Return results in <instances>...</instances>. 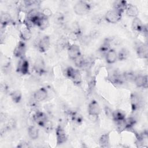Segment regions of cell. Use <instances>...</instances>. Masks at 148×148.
I'll return each mask as SVG.
<instances>
[{
	"mask_svg": "<svg viewBox=\"0 0 148 148\" xmlns=\"http://www.w3.org/2000/svg\"><path fill=\"white\" fill-rule=\"evenodd\" d=\"M50 38L48 35H44L39 39L37 43V48L39 52H46L50 46Z\"/></svg>",
	"mask_w": 148,
	"mask_h": 148,
	"instance_id": "obj_6",
	"label": "cell"
},
{
	"mask_svg": "<svg viewBox=\"0 0 148 148\" xmlns=\"http://www.w3.org/2000/svg\"><path fill=\"white\" fill-rule=\"evenodd\" d=\"M32 119L38 125L42 128L49 121V119L46 114L40 110H36L35 112L32 116Z\"/></svg>",
	"mask_w": 148,
	"mask_h": 148,
	"instance_id": "obj_5",
	"label": "cell"
},
{
	"mask_svg": "<svg viewBox=\"0 0 148 148\" xmlns=\"http://www.w3.org/2000/svg\"><path fill=\"white\" fill-rule=\"evenodd\" d=\"M28 135L30 139L35 140L38 139L39 135V129L35 125H30L28 128Z\"/></svg>",
	"mask_w": 148,
	"mask_h": 148,
	"instance_id": "obj_28",
	"label": "cell"
},
{
	"mask_svg": "<svg viewBox=\"0 0 148 148\" xmlns=\"http://www.w3.org/2000/svg\"><path fill=\"white\" fill-rule=\"evenodd\" d=\"M56 137L57 146L64 144L67 140V135L66 131L60 125H57L56 128Z\"/></svg>",
	"mask_w": 148,
	"mask_h": 148,
	"instance_id": "obj_7",
	"label": "cell"
},
{
	"mask_svg": "<svg viewBox=\"0 0 148 148\" xmlns=\"http://www.w3.org/2000/svg\"><path fill=\"white\" fill-rule=\"evenodd\" d=\"M134 82L136 86L138 88H147L148 86L147 75L138 74L135 76Z\"/></svg>",
	"mask_w": 148,
	"mask_h": 148,
	"instance_id": "obj_12",
	"label": "cell"
},
{
	"mask_svg": "<svg viewBox=\"0 0 148 148\" xmlns=\"http://www.w3.org/2000/svg\"><path fill=\"white\" fill-rule=\"evenodd\" d=\"M145 27V25L143 24L142 20L138 17L133 18L131 24V28L134 32L142 34Z\"/></svg>",
	"mask_w": 148,
	"mask_h": 148,
	"instance_id": "obj_15",
	"label": "cell"
},
{
	"mask_svg": "<svg viewBox=\"0 0 148 148\" xmlns=\"http://www.w3.org/2000/svg\"><path fill=\"white\" fill-rule=\"evenodd\" d=\"M33 69L36 73L42 75L45 71V63L43 59L39 57H38L33 65Z\"/></svg>",
	"mask_w": 148,
	"mask_h": 148,
	"instance_id": "obj_14",
	"label": "cell"
},
{
	"mask_svg": "<svg viewBox=\"0 0 148 148\" xmlns=\"http://www.w3.org/2000/svg\"><path fill=\"white\" fill-rule=\"evenodd\" d=\"M128 2L126 1H116L113 3V9L123 14L125 12Z\"/></svg>",
	"mask_w": 148,
	"mask_h": 148,
	"instance_id": "obj_20",
	"label": "cell"
},
{
	"mask_svg": "<svg viewBox=\"0 0 148 148\" xmlns=\"http://www.w3.org/2000/svg\"><path fill=\"white\" fill-rule=\"evenodd\" d=\"M117 53V60L120 61L126 60L130 56V51L125 47H123L120 49L119 52Z\"/></svg>",
	"mask_w": 148,
	"mask_h": 148,
	"instance_id": "obj_29",
	"label": "cell"
},
{
	"mask_svg": "<svg viewBox=\"0 0 148 148\" xmlns=\"http://www.w3.org/2000/svg\"><path fill=\"white\" fill-rule=\"evenodd\" d=\"M16 72L23 75L29 74V63L25 57L19 59L16 67Z\"/></svg>",
	"mask_w": 148,
	"mask_h": 148,
	"instance_id": "obj_4",
	"label": "cell"
},
{
	"mask_svg": "<svg viewBox=\"0 0 148 148\" xmlns=\"http://www.w3.org/2000/svg\"><path fill=\"white\" fill-rule=\"evenodd\" d=\"M67 53L68 57L73 61L82 54L80 46L76 44H70L67 49Z\"/></svg>",
	"mask_w": 148,
	"mask_h": 148,
	"instance_id": "obj_11",
	"label": "cell"
},
{
	"mask_svg": "<svg viewBox=\"0 0 148 148\" xmlns=\"http://www.w3.org/2000/svg\"><path fill=\"white\" fill-rule=\"evenodd\" d=\"M110 132L102 134L99 138L98 143L99 146L103 148L110 147Z\"/></svg>",
	"mask_w": 148,
	"mask_h": 148,
	"instance_id": "obj_22",
	"label": "cell"
},
{
	"mask_svg": "<svg viewBox=\"0 0 148 148\" xmlns=\"http://www.w3.org/2000/svg\"><path fill=\"white\" fill-rule=\"evenodd\" d=\"M26 45L25 42L23 40H20L16 45L15 48L13 50V55L17 57L20 58L25 57V53H26Z\"/></svg>",
	"mask_w": 148,
	"mask_h": 148,
	"instance_id": "obj_9",
	"label": "cell"
},
{
	"mask_svg": "<svg viewBox=\"0 0 148 148\" xmlns=\"http://www.w3.org/2000/svg\"><path fill=\"white\" fill-rule=\"evenodd\" d=\"M125 118H126L125 114L121 110L118 109V110L113 111L112 119L116 123H119V122H121V121L124 120Z\"/></svg>",
	"mask_w": 148,
	"mask_h": 148,
	"instance_id": "obj_24",
	"label": "cell"
},
{
	"mask_svg": "<svg viewBox=\"0 0 148 148\" xmlns=\"http://www.w3.org/2000/svg\"><path fill=\"white\" fill-rule=\"evenodd\" d=\"M69 43L68 40L65 38H61L57 41L56 43V48L57 50L59 51H61L65 49H68L69 46Z\"/></svg>",
	"mask_w": 148,
	"mask_h": 148,
	"instance_id": "obj_26",
	"label": "cell"
},
{
	"mask_svg": "<svg viewBox=\"0 0 148 148\" xmlns=\"http://www.w3.org/2000/svg\"><path fill=\"white\" fill-rule=\"evenodd\" d=\"M106 62L108 64H113L117 61V53L113 49H110L105 55Z\"/></svg>",
	"mask_w": 148,
	"mask_h": 148,
	"instance_id": "obj_18",
	"label": "cell"
},
{
	"mask_svg": "<svg viewBox=\"0 0 148 148\" xmlns=\"http://www.w3.org/2000/svg\"><path fill=\"white\" fill-rule=\"evenodd\" d=\"M87 110L90 119L92 121L97 120L98 117L100 114L101 108L99 103L96 100L92 99L88 103Z\"/></svg>",
	"mask_w": 148,
	"mask_h": 148,
	"instance_id": "obj_2",
	"label": "cell"
},
{
	"mask_svg": "<svg viewBox=\"0 0 148 148\" xmlns=\"http://www.w3.org/2000/svg\"><path fill=\"white\" fill-rule=\"evenodd\" d=\"M104 112H105V115L108 117H109L110 119L112 118L113 111L109 106H105V108H104Z\"/></svg>",
	"mask_w": 148,
	"mask_h": 148,
	"instance_id": "obj_34",
	"label": "cell"
},
{
	"mask_svg": "<svg viewBox=\"0 0 148 148\" xmlns=\"http://www.w3.org/2000/svg\"><path fill=\"white\" fill-rule=\"evenodd\" d=\"M9 95L12 101L15 103H20L22 99V92L20 90H18L12 91V92H10Z\"/></svg>",
	"mask_w": 148,
	"mask_h": 148,
	"instance_id": "obj_27",
	"label": "cell"
},
{
	"mask_svg": "<svg viewBox=\"0 0 148 148\" xmlns=\"http://www.w3.org/2000/svg\"><path fill=\"white\" fill-rule=\"evenodd\" d=\"M130 105L133 113L138 110L141 106V98L139 94L135 92L130 95Z\"/></svg>",
	"mask_w": 148,
	"mask_h": 148,
	"instance_id": "obj_10",
	"label": "cell"
},
{
	"mask_svg": "<svg viewBox=\"0 0 148 148\" xmlns=\"http://www.w3.org/2000/svg\"><path fill=\"white\" fill-rule=\"evenodd\" d=\"M91 9V4L86 1H79L73 6L74 12L79 16H83L88 13Z\"/></svg>",
	"mask_w": 148,
	"mask_h": 148,
	"instance_id": "obj_1",
	"label": "cell"
},
{
	"mask_svg": "<svg viewBox=\"0 0 148 148\" xmlns=\"http://www.w3.org/2000/svg\"><path fill=\"white\" fill-rule=\"evenodd\" d=\"M12 17L10 14L6 12H2L0 16V23L2 28H5L12 23Z\"/></svg>",
	"mask_w": 148,
	"mask_h": 148,
	"instance_id": "obj_19",
	"label": "cell"
},
{
	"mask_svg": "<svg viewBox=\"0 0 148 148\" xmlns=\"http://www.w3.org/2000/svg\"><path fill=\"white\" fill-rule=\"evenodd\" d=\"M48 97V91L45 87L37 89L33 94V98L38 102H42L46 99Z\"/></svg>",
	"mask_w": 148,
	"mask_h": 148,
	"instance_id": "obj_13",
	"label": "cell"
},
{
	"mask_svg": "<svg viewBox=\"0 0 148 148\" xmlns=\"http://www.w3.org/2000/svg\"><path fill=\"white\" fill-rule=\"evenodd\" d=\"M43 128H45V130H46V132H50L51 131V130H53V124H52V123L49 120V121L46 123V124L45 125V126H44Z\"/></svg>",
	"mask_w": 148,
	"mask_h": 148,
	"instance_id": "obj_35",
	"label": "cell"
},
{
	"mask_svg": "<svg viewBox=\"0 0 148 148\" xmlns=\"http://www.w3.org/2000/svg\"><path fill=\"white\" fill-rule=\"evenodd\" d=\"M20 37L21 40L24 42L29 40L32 37V32L31 29L23 24L20 31Z\"/></svg>",
	"mask_w": 148,
	"mask_h": 148,
	"instance_id": "obj_17",
	"label": "cell"
},
{
	"mask_svg": "<svg viewBox=\"0 0 148 148\" xmlns=\"http://www.w3.org/2000/svg\"><path fill=\"white\" fill-rule=\"evenodd\" d=\"M111 49L110 40L109 39H105L102 43L100 45L98 49V51L102 55H105L106 53Z\"/></svg>",
	"mask_w": 148,
	"mask_h": 148,
	"instance_id": "obj_23",
	"label": "cell"
},
{
	"mask_svg": "<svg viewBox=\"0 0 148 148\" xmlns=\"http://www.w3.org/2000/svg\"><path fill=\"white\" fill-rule=\"evenodd\" d=\"M135 50L138 57L142 59H147L148 57L147 45L139 42L135 44Z\"/></svg>",
	"mask_w": 148,
	"mask_h": 148,
	"instance_id": "obj_8",
	"label": "cell"
},
{
	"mask_svg": "<svg viewBox=\"0 0 148 148\" xmlns=\"http://www.w3.org/2000/svg\"><path fill=\"white\" fill-rule=\"evenodd\" d=\"M136 124V120L134 117H126L124 120V130H131Z\"/></svg>",
	"mask_w": 148,
	"mask_h": 148,
	"instance_id": "obj_30",
	"label": "cell"
},
{
	"mask_svg": "<svg viewBox=\"0 0 148 148\" xmlns=\"http://www.w3.org/2000/svg\"><path fill=\"white\" fill-rule=\"evenodd\" d=\"M34 25L38 27L41 30H44L49 26V18L44 17L42 14H40V16L35 21Z\"/></svg>",
	"mask_w": 148,
	"mask_h": 148,
	"instance_id": "obj_16",
	"label": "cell"
},
{
	"mask_svg": "<svg viewBox=\"0 0 148 148\" xmlns=\"http://www.w3.org/2000/svg\"><path fill=\"white\" fill-rule=\"evenodd\" d=\"M78 69H76L72 66H68L65 69V71H64V74L65 76L69 79L70 80H72V79L74 77V76H75V75L76 74L77 72L78 71Z\"/></svg>",
	"mask_w": 148,
	"mask_h": 148,
	"instance_id": "obj_31",
	"label": "cell"
},
{
	"mask_svg": "<svg viewBox=\"0 0 148 148\" xmlns=\"http://www.w3.org/2000/svg\"><path fill=\"white\" fill-rule=\"evenodd\" d=\"M69 114L70 116L71 121H72V123L73 124L79 125L82 123V121L83 120V118L82 116L77 112L71 111L69 113Z\"/></svg>",
	"mask_w": 148,
	"mask_h": 148,
	"instance_id": "obj_25",
	"label": "cell"
},
{
	"mask_svg": "<svg viewBox=\"0 0 148 148\" xmlns=\"http://www.w3.org/2000/svg\"><path fill=\"white\" fill-rule=\"evenodd\" d=\"M122 14H123L120 13V12L112 9L108 10L105 13L104 19L106 22L109 23L115 24L120 21L122 17Z\"/></svg>",
	"mask_w": 148,
	"mask_h": 148,
	"instance_id": "obj_3",
	"label": "cell"
},
{
	"mask_svg": "<svg viewBox=\"0 0 148 148\" xmlns=\"http://www.w3.org/2000/svg\"><path fill=\"white\" fill-rule=\"evenodd\" d=\"M41 14L46 18H49L52 15V12L49 8H45L41 12Z\"/></svg>",
	"mask_w": 148,
	"mask_h": 148,
	"instance_id": "obj_33",
	"label": "cell"
},
{
	"mask_svg": "<svg viewBox=\"0 0 148 148\" xmlns=\"http://www.w3.org/2000/svg\"><path fill=\"white\" fill-rule=\"evenodd\" d=\"M125 13L128 17L135 18L138 17V15L139 14V9L135 5L128 3L125 11Z\"/></svg>",
	"mask_w": 148,
	"mask_h": 148,
	"instance_id": "obj_21",
	"label": "cell"
},
{
	"mask_svg": "<svg viewBox=\"0 0 148 148\" xmlns=\"http://www.w3.org/2000/svg\"><path fill=\"white\" fill-rule=\"evenodd\" d=\"M73 62L75 66L77 68H82L85 66L86 63V59L82 54H81L80 56L75 59L73 60Z\"/></svg>",
	"mask_w": 148,
	"mask_h": 148,
	"instance_id": "obj_32",
	"label": "cell"
}]
</instances>
